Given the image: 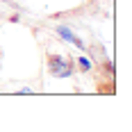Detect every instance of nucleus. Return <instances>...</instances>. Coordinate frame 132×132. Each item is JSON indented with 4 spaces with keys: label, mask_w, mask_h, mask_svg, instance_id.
Wrapping results in <instances>:
<instances>
[{
    "label": "nucleus",
    "mask_w": 132,
    "mask_h": 132,
    "mask_svg": "<svg viewBox=\"0 0 132 132\" xmlns=\"http://www.w3.org/2000/svg\"><path fill=\"white\" fill-rule=\"evenodd\" d=\"M78 68H80V71H91V68H93L91 59H89V57H80V59H78Z\"/></svg>",
    "instance_id": "nucleus-3"
},
{
    "label": "nucleus",
    "mask_w": 132,
    "mask_h": 132,
    "mask_svg": "<svg viewBox=\"0 0 132 132\" xmlns=\"http://www.w3.org/2000/svg\"><path fill=\"white\" fill-rule=\"evenodd\" d=\"M46 62H48V73H50L53 78H59V80L73 75V71H75L73 59H71V57H64V55L48 53L46 55Z\"/></svg>",
    "instance_id": "nucleus-1"
},
{
    "label": "nucleus",
    "mask_w": 132,
    "mask_h": 132,
    "mask_svg": "<svg viewBox=\"0 0 132 132\" xmlns=\"http://www.w3.org/2000/svg\"><path fill=\"white\" fill-rule=\"evenodd\" d=\"M57 30H59V34H62V37H66V39H71L73 43H75V46H80V48H84V43H82V41H80L78 37H73V34H71L68 30H64V27H57Z\"/></svg>",
    "instance_id": "nucleus-2"
}]
</instances>
